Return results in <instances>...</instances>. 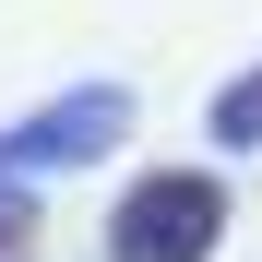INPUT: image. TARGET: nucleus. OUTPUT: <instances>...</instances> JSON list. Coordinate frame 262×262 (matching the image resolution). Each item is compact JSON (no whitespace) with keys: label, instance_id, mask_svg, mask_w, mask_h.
I'll list each match as a JSON object with an SVG mask.
<instances>
[{"label":"nucleus","instance_id":"f257e3e1","mask_svg":"<svg viewBox=\"0 0 262 262\" xmlns=\"http://www.w3.org/2000/svg\"><path fill=\"white\" fill-rule=\"evenodd\" d=\"M214 250V191L203 179H143L119 214V262H203Z\"/></svg>","mask_w":262,"mask_h":262}]
</instances>
